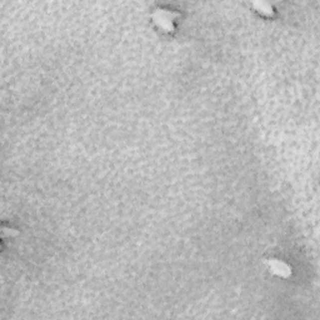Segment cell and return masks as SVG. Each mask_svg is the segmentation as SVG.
I'll use <instances>...</instances> for the list:
<instances>
[{
	"label": "cell",
	"instance_id": "obj_1",
	"mask_svg": "<svg viewBox=\"0 0 320 320\" xmlns=\"http://www.w3.org/2000/svg\"><path fill=\"white\" fill-rule=\"evenodd\" d=\"M176 16V14L169 13V11L163 10V9H159L158 11H155L154 15H153V19H154L155 23L158 24L159 28H161L165 31H173L174 25H173V18Z\"/></svg>",
	"mask_w": 320,
	"mask_h": 320
},
{
	"label": "cell",
	"instance_id": "obj_2",
	"mask_svg": "<svg viewBox=\"0 0 320 320\" xmlns=\"http://www.w3.org/2000/svg\"><path fill=\"white\" fill-rule=\"evenodd\" d=\"M272 273H274L275 275L282 278H289L292 275V268L288 264H285L284 262H280L278 259H270L268 262Z\"/></svg>",
	"mask_w": 320,
	"mask_h": 320
},
{
	"label": "cell",
	"instance_id": "obj_3",
	"mask_svg": "<svg viewBox=\"0 0 320 320\" xmlns=\"http://www.w3.org/2000/svg\"><path fill=\"white\" fill-rule=\"evenodd\" d=\"M253 5H254V8L257 9L259 13L264 14V15H273V13H274L272 5L268 3H265V1H254V3H253Z\"/></svg>",
	"mask_w": 320,
	"mask_h": 320
}]
</instances>
